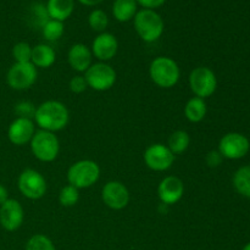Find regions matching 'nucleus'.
I'll list each match as a JSON object with an SVG mask.
<instances>
[{"label": "nucleus", "mask_w": 250, "mask_h": 250, "mask_svg": "<svg viewBox=\"0 0 250 250\" xmlns=\"http://www.w3.org/2000/svg\"><path fill=\"white\" fill-rule=\"evenodd\" d=\"M133 26L139 38L146 43H154L158 41L165 29L163 17L155 10L148 9L137 11L133 19Z\"/></svg>", "instance_id": "3"}, {"label": "nucleus", "mask_w": 250, "mask_h": 250, "mask_svg": "<svg viewBox=\"0 0 250 250\" xmlns=\"http://www.w3.org/2000/svg\"><path fill=\"white\" fill-rule=\"evenodd\" d=\"M149 77L159 88L170 89L180 81V66L168 56H158L149 66Z\"/></svg>", "instance_id": "2"}, {"label": "nucleus", "mask_w": 250, "mask_h": 250, "mask_svg": "<svg viewBox=\"0 0 250 250\" xmlns=\"http://www.w3.org/2000/svg\"><path fill=\"white\" fill-rule=\"evenodd\" d=\"M67 61L73 71L78 73H84L93 63L92 50L83 43L73 44L68 49Z\"/></svg>", "instance_id": "17"}, {"label": "nucleus", "mask_w": 250, "mask_h": 250, "mask_svg": "<svg viewBox=\"0 0 250 250\" xmlns=\"http://www.w3.org/2000/svg\"><path fill=\"white\" fill-rule=\"evenodd\" d=\"M102 171L95 161L85 160L76 161L67 170V182L77 189H87L93 187L99 181Z\"/></svg>", "instance_id": "4"}, {"label": "nucleus", "mask_w": 250, "mask_h": 250, "mask_svg": "<svg viewBox=\"0 0 250 250\" xmlns=\"http://www.w3.org/2000/svg\"><path fill=\"white\" fill-rule=\"evenodd\" d=\"M90 50L93 58L98 59L102 62H107L116 56L119 51V42L114 34L103 32L94 38Z\"/></svg>", "instance_id": "16"}, {"label": "nucleus", "mask_w": 250, "mask_h": 250, "mask_svg": "<svg viewBox=\"0 0 250 250\" xmlns=\"http://www.w3.org/2000/svg\"><path fill=\"white\" fill-rule=\"evenodd\" d=\"M185 194L183 181L177 176H167L158 186V197L164 205H175Z\"/></svg>", "instance_id": "15"}, {"label": "nucleus", "mask_w": 250, "mask_h": 250, "mask_svg": "<svg viewBox=\"0 0 250 250\" xmlns=\"http://www.w3.org/2000/svg\"><path fill=\"white\" fill-rule=\"evenodd\" d=\"M17 188L24 198L29 200H39L46 194L48 185L41 172L33 168H26L17 178Z\"/></svg>", "instance_id": "8"}, {"label": "nucleus", "mask_w": 250, "mask_h": 250, "mask_svg": "<svg viewBox=\"0 0 250 250\" xmlns=\"http://www.w3.org/2000/svg\"><path fill=\"white\" fill-rule=\"evenodd\" d=\"M32 48L26 42H19L12 48V58L15 62H31Z\"/></svg>", "instance_id": "28"}, {"label": "nucleus", "mask_w": 250, "mask_h": 250, "mask_svg": "<svg viewBox=\"0 0 250 250\" xmlns=\"http://www.w3.org/2000/svg\"><path fill=\"white\" fill-rule=\"evenodd\" d=\"M24 250H56L53 241L45 234H34L27 241Z\"/></svg>", "instance_id": "27"}, {"label": "nucleus", "mask_w": 250, "mask_h": 250, "mask_svg": "<svg viewBox=\"0 0 250 250\" xmlns=\"http://www.w3.org/2000/svg\"><path fill=\"white\" fill-rule=\"evenodd\" d=\"M143 159L146 165L150 170L156 172H164L172 167L175 163V155L168 149L167 146L161 143H155L149 146L144 150Z\"/></svg>", "instance_id": "11"}, {"label": "nucleus", "mask_w": 250, "mask_h": 250, "mask_svg": "<svg viewBox=\"0 0 250 250\" xmlns=\"http://www.w3.org/2000/svg\"><path fill=\"white\" fill-rule=\"evenodd\" d=\"M78 2H81L82 5H85V6H95V5L100 4L104 0H77Z\"/></svg>", "instance_id": "34"}, {"label": "nucleus", "mask_w": 250, "mask_h": 250, "mask_svg": "<svg viewBox=\"0 0 250 250\" xmlns=\"http://www.w3.org/2000/svg\"><path fill=\"white\" fill-rule=\"evenodd\" d=\"M56 53L48 44H37L32 48L31 62L37 68H49L55 63Z\"/></svg>", "instance_id": "18"}, {"label": "nucleus", "mask_w": 250, "mask_h": 250, "mask_svg": "<svg viewBox=\"0 0 250 250\" xmlns=\"http://www.w3.org/2000/svg\"><path fill=\"white\" fill-rule=\"evenodd\" d=\"M80 200V189L71 185H66L59 192V203L61 207L72 208Z\"/></svg>", "instance_id": "26"}, {"label": "nucleus", "mask_w": 250, "mask_h": 250, "mask_svg": "<svg viewBox=\"0 0 250 250\" xmlns=\"http://www.w3.org/2000/svg\"><path fill=\"white\" fill-rule=\"evenodd\" d=\"M33 121L39 129L48 132L62 131L70 121V111L63 103L46 100L37 106Z\"/></svg>", "instance_id": "1"}, {"label": "nucleus", "mask_w": 250, "mask_h": 250, "mask_svg": "<svg viewBox=\"0 0 250 250\" xmlns=\"http://www.w3.org/2000/svg\"><path fill=\"white\" fill-rule=\"evenodd\" d=\"M232 183L237 192L243 197L250 198V165L242 166L234 172Z\"/></svg>", "instance_id": "23"}, {"label": "nucleus", "mask_w": 250, "mask_h": 250, "mask_svg": "<svg viewBox=\"0 0 250 250\" xmlns=\"http://www.w3.org/2000/svg\"><path fill=\"white\" fill-rule=\"evenodd\" d=\"M36 124L32 119L16 117L7 128V138L14 146H22L29 144L31 139L36 133Z\"/></svg>", "instance_id": "14"}, {"label": "nucleus", "mask_w": 250, "mask_h": 250, "mask_svg": "<svg viewBox=\"0 0 250 250\" xmlns=\"http://www.w3.org/2000/svg\"><path fill=\"white\" fill-rule=\"evenodd\" d=\"M166 2V0H137V4L143 6V9L155 10L158 7L163 6Z\"/></svg>", "instance_id": "32"}, {"label": "nucleus", "mask_w": 250, "mask_h": 250, "mask_svg": "<svg viewBox=\"0 0 250 250\" xmlns=\"http://www.w3.org/2000/svg\"><path fill=\"white\" fill-rule=\"evenodd\" d=\"M131 195L126 186L120 181H109L102 189V200L109 209L122 210L128 205Z\"/></svg>", "instance_id": "12"}, {"label": "nucleus", "mask_w": 250, "mask_h": 250, "mask_svg": "<svg viewBox=\"0 0 250 250\" xmlns=\"http://www.w3.org/2000/svg\"><path fill=\"white\" fill-rule=\"evenodd\" d=\"M88 24L94 32L103 33L109 26V17L104 10L95 9L88 16Z\"/></svg>", "instance_id": "25"}, {"label": "nucleus", "mask_w": 250, "mask_h": 250, "mask_svg": "<svg viewBox=\"0 0 250 250\" xmlns=\"http://www.w3.org/2000/svg\"><path fill=\"white\" fill-rule=\"evenodd\" d=\"M38 78V71L32 62H14L7 70L6 83L14 90L29 89Z\"/></svg>", "instance_id": "9"}, {"label": "nucleus", "mask_w": 250, "mask_h": 250, "mask_svg": "<svg viewBox=\"0 0 250 250\" xmlns=\"http://www.w3.org/2000/svg\"><path fill=\"white\" fill-rule=\"evenodd\" d=\"M137 0H115L112 4V15L119 22H128L137 14Z\"/></svg>", "instance_id": "21"}, {"label": "nucleus", "mask_w": 250, "mask_h": 250, "mask_svg": "<svg viewBox=\"0 0 250 250\" xmlns=\"http://www.w3.org/2000/svg\"><path fill=\"white\" fill-rule=\"evenodd\" d=\"M188 83L194 97L204 100L211 97L217 89L216 75L207 66H198L193 68L188 77Z\"/></svg>", "instance_id": "7"}, {"label": "nucleus", "mask_w": 250, "mask_h": 250, "mask_svg": "<svg viewBox=\"0 0 250 250\" xmlns=\"http://www.w3.org/2000/svg\"><path fill=\"white\" fill-rule=\"evenodd\" d=\"M63 32H65L63 22L56 21V20L49 19L42 27V34H43L44 39L48 42L59 41L63 36Z\"/></svg>", "instance_id": "24"}, {"label": "nucleus", "mask_w": 250, "mask_h": 250, "mask_svg": "<svg viewBox=\"0 0 250 250\" xmlns=\"http://www.w3.org/2000/svg\"><path fill=\"white\" fill-rule=\"evenodd\" d=\"M243 250H250V242H249V243H248V244H247V246H246V247H244V248H243Z\"/></svg>", "instance_id": "35"}, {"label": "nucleus", "mask_w": 250, "mask_h": 250, "mask_svg": "<svg viewBox=\"0 0 250 250\" xmlns=\"http://www.w3.org/2000/svg\"><path fill=\"white\" fill-rule=\"evenodd\" d=\"M190 146V136L188 132L183 131V129H178L175 131L170 136L167 142V146L173 155H181L185 153Z\"/></svg>", "instance_id": "22"}, {"label": "nucleus", "mask_w": 250, "mask_h": 250, "mask_svg": "<svg viewBox=\"0 0 250 250\" xmlns=\"http://www.w3.org/2000/svg\"><path fill=\"white\" fill-rule=\"evenodd\" d=\"M83 76L87 81L88 88H92L97 92H106L111 89L117 80L115 68L107 62H102V61L92 63Z\"/></svg>", "instance_id": "6"}, {"label": "nucleus", "mask_w": 250, "mask_h": 250, "mask_svg": "<svg viewBox=\"0 0 250 250\" xmlns=\"http://www.w3.org/2000/svg\"><path fill=\"white\" fill-rule=\"evenodd\" d=\"M249 149V139L246 136H243L242 133H237V132H231V133L225 134L220 139L217 150L224 159L238 160L248 154Z\"/></svg>", "instance_id": "10"}, {"label": "nucleus", "mask_w": 250, "mask_h": 250, "mask_svg": "<svg viewBox=\"0 0 250 250\" xmlns=\"http://www.w3.org/2000/svg\"><path fill=\"white\" fill-rule=\"evenodd\" d=\"M24 211L21 203L16 199H9L0 205V226L7 232H15L22 226Z\"/></svg>", "instance_id": "13"}, {"label": "nucleus", "mask_w": 250, "mask_h": 250, "mask_svg": "<svg viewBox=\"0 0 250 250\" xmlns=\"http://www.w3.org/2000/svg\"><path fill=\"white\" fill-rule=\"evenodd\" d=\"M68 88H70L71 92L75 93V94H82V93H84L88 88L87 81H85L84 76H73L70 80V83H68Z\"/></svg>", "instance_id": "30"}, {"label": "nucleus", "mask_w": 250, "mask_h": 250, "mask_svg": "<svg viewBox=\"0 0 250 250\" xmlns=\"http://www.w3.org/2000/svg\"><path fill=\"white\" fill-rule=\"evenodd\" d=\"M7 199H9V192H7L6 187L0 183V205L4 204Z\"/></svg>", "instance_id": "33"}, {"label": "nucleus", "mask_w": 250, "mask_h": 250, "mask_svg": "<svg viewBox=\"0 0 250 250\" xmlns=\"http://www.w3.org/2000/svg\"><path fill=\"white\" fill-rule=\"evenodd\" d=\"M183 112H185V116L188 121L192 122V124H199V122H202L203 120L205 119V116H207V103H205V100L202 99V98H190L187 102V104H186Z\"/></svg>", "instance_id": "20"}, {"label": "nucleus", "mask_w": 250, "mask_h": 250, "mask_svg": "<svg viewBox=\"0 0 250 250\" xmlns=\"http://www.w3.org/2000/svg\"><path fill=\"white\" fill-rule=\"evenodd\" d=\"M222 160H224V158H222L221 154L219 153V150L209 151V153L207 154V158H205L207 165L211 168L219 167V166L221 165Z\"/></svg>", "instance_id": "31"}, {"label": "nucleus", "mask_w": 250, "mask_h": 250, "mask_svg": "<svg viewBox=\"0 0 250 250\" xmlns=\"http://www.w3.org/2000/svg\"><path fill=\"white\" fill-rule=\"evenodd\" d=\"M31 151L37 160L42 163H53L60 153V141L53 132L38 129L29 142Z\"/></svg>", "instance_id": "5"}, {"label": "nucleus", "mask_w": 250, "mask_h": 250, "mask_svg": "<svg viewBox=\"0 0 250 250\" xmlns=\"http://www.w3.org/2000/svg\"><path fill=\"white\" fill-rule=\"evenodd\" d=\"M37 106L31 102H20L15 105V114L16 117H22V119H32L33 120L34 114H36Z\"/></svg>", "instance_id": "29"}, {"label": "nucleus", "mask_w": 250, "mask_h": 250, "mask_svg": "<svg viewBox=\"0 0 250 250\" xmlns=\"http://www.w3.org/2000/svg\"><path fill=\"white\" fill-rule=\"evenodd\" d=\"M45 9L49 19L63 22L72 15L75 0H48Z\"/></svg>", "instance_id": "19"}]
</instances>
